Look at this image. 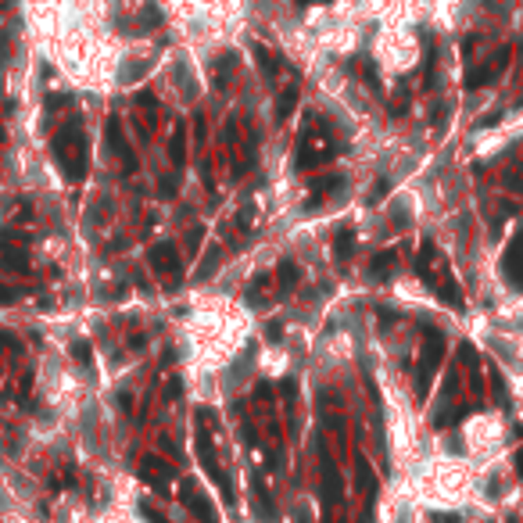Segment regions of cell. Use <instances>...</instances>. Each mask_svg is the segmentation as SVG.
<instances>
[{"instance_id":"obj_1","label":"cell","mask_w":523,"mask_h":523,"mask_svg":"<svg viewBox=\"0 0 523 523\" xmlns=\"http://www.w3.org/2000/svg\"><path fill=\"white\" fill-rule=\"evenodd\" d=\"M416 276H420L448 308L463 312V290H459L455 276L448 273V262H445L441 251L434 247V240H423V244H420V255H416Z\"/></svg>"},{"instance_id":"obj_2","label":"cell","mask_w":523,"mask_h":523,"mask_svg":"<svg viewBox=\"0 0 523 523\" xmlns=\"http://www.w3.org/2000/svg\"><path fill=\"white\" fill-rule=\"evenodd\" d=\"M54 158L61 165V172H65L69 183H82V176H87L90 169V154H87V133H82L79 118H69L61 130L54 133Z\"/></svg>"},{"instance_id":"obj_3","label":"cell","mask_w":523,"mask_h":523,"mask_svg":"<svg viewBox=\"0 0 523 523\" xmlns=\"http://www.w3.org/2000/svg\"><path fill=\"white\" fill-rule=\"evenodd\" d=\"M333 154H337V143H333L330 130L319 118H308V125L298 136V148H294V169L308 172V169H316V165H326Z\"/></svg>"},{"instance_id":"obj_4","label":"cell","mask_w":523,"mask_h":523,"mask_svg":"<svg viewBox=\"0 0 523 523\" xmlns=\"http://www.w3.org/2000/svg\"><path fill=\"white\" fill-rule=\"evenodd\" d=\"M441 359H445V333L427 326L423 330V348H420V362H416V373H412V384H416V398H427L430 394V384H434V373L441 369Z\"/></svg>"},{"instance_id":"obj_5","label":"cell","mask_w":523,"mask_h":523,"mask_svg":"<svg viewBox=\"0 0 523 523\" xmlns=\"http://www.w3.org/2000/svg\"><path fill=\"white\" fill-rule=\"evenodd\" d=\"M197 459H201L204 473L215 480V488H219L222 502H226V506H233V484H229V477H226V470H222V463H219L215 445H212V434H208V427H204L201 416H197Z\"/></svg>"},{"instance_id":"obj_6","label":"cell","mask_w":523,"mask_h":523,"mask_svg":"<svg viewBox=\"0 0 523 523\" xmlns=\"http://www.w3.org/2000/svg\"><path fill=\"white\" fill-rule=\"evenodd\" d=\"M179 502H183V506L190 509L201 523H219V513H215V506H212V498L201 491V484H197L194 477H183V484H179Z\"/></svg>"},{"instance_id":"obj_7","label":"cell","mask_w":523,"mask_h":523,"mask_svg":"<svg viewBox=\"0 0 523 523\" xmlns=\"http://www.w3.org/2000/svg\"><path fill=\"white\" fill-rule=\"evenodd\" d=\"M148 262L161 280H179V273H183V258H179V251L172 244H154L148 251Z\"/></svg>"},{"instance_id":"obj_8","label":"cell","mask_w":523,"mask_h":523,"mask_svg":"<svg viewBox=\"0 0 523 523\" xmlns=\"http://www.w3.org/2000/svg\"><path fill=\"white\" fill-rule=\"evenodd\" d=\"M104 140H108V151L122 161V172H136V154L130 148V140L122 136L118 118H108V130H104Z\"/></svg>"},{"instance_id":"obj_9","label":"cell","mask_w":523,"mask_h":523,"mask_svg":"<svg viewBox=\"0 0 523 523\" xmlns=\"http://www.w3.org/2000/svg\"><path fill=\"white\" fill-rule=\"evenodd\" d=\"M509 57H513V51L506 47V51H498L488 65H480V69H473V72H466V90H480V87H488L491 79H498L502 72H506V65H509Z\"/></svg>"},{"instance_id":"obj_10","label":"cell","mask_w":523,"mask_h":523,"mask_svg":"<svg viewBox=\"0 0 523 523\" xmlns=\"http://www.w3.org/2000/svg\"><path fill=\"white\" fill-rule=\"evenodd\" d=\"M502 276H506L516 290H523V233L513 237L506 255H502Z\"/></svg>"},{"instance_id":"obj_11","label":"cell","mask_w":523,"mask_h":523,"mask_svg":"<svg viewBox=\"0 0 523 523\" xmlns=\"http://www.w3.org/2000/svg\"><path fill=\"white\" fill-rule=\"evenodd\" d=\"M140 477L148 480V484H154L158 491H165V488H169V480L176 477V470L165 463V459H158V455H143L140 459Z\"/></svg>"},{"instance_id":"obj_12","label":"cell","mask_w":523,"mask_h":523,"mask_svg":"<svg viewBox=\"0 0 523 523\" xmlns=\"http://www.w3.org/2000/svg\"><path fill=\"white\" fill-rule=\"evenodd\" d=\"M0 262H4L11 273H26L29 269V255H26V247L18 244L15 233H0Z\"/></svg>"},{"instance_id":"obj_13","label":"cell","mask_w":523,"mask_h":523,"mask_svg":"<svg viewBox=\"0 0 523 523\" xmlns=\"http://www.w3.org/2000/svg\"><path fill=\"white\" fill-rule=\"evenodd\" d=\"M341 176H330V179H316L312 183V194H308V201H305V212H316V208L323 204V201H330L333 194L341 190Z\"/></svg>"},{"instance_id":"obj_14","label":"cell","mask_w":523,"mask_h":523,"mask_svg":"<svg viewBox=\"0 0 523 523\" xmlns=\"http://www.w3.org/2000/svg\"><path fill=\"white\" fill-rule=\"evenodd\" d=\"M323 502L330 509L341 506V473L333 470V463H323Z\"/></svg>"},{"instance_id":"obj_15","label":"cell","mask_w":523,"mask_h":523,"mask_svg":"<svg viewBox=\"0 0 523 523\" xmlns=\"http://www.w3.org/2000/svg\"><path fill=\"white\" fill-rule=\"evenodd\" d=\"M355 255V229L351 226H341L337 233H333V258L341 265H348V258Z\"/></svg>"},{"instance_id":"obj_16","label":"cell","mask_w":523,"mask_h":523,"mask_svg":"<svg viewBox=\"0 0 523 523\" xmlns=\"http://www.w3.org/2000/svg\"><path fill=\"white\" fill-rule=\"evenodd\" d=\"M459 355H463V362L470 366V391L480 394V359H477V348L463 344V348H459Z\"/></svg>"},{"instance_id":"obj_17","label":"cell","mask_w":523,"mask_h":523,"mask_svg":"<svg viewBox=\"0 0 523 523\" xmlns=\"http://www.w3.org/2000/svg\"><path fill=\"white\" fill-rule=\"evenodd\" d=\"M294 104H298V82H290V87L280 94V100H276V122H287L290 112H294Z\"/></svg>"},{"instance_id":"obj_18","label":"cell","mask_w":523,"mask_h":523,"mask_svg":"<svg viewBox=\"0 0 523 523\" xmlns=\"http://www.w3.org/2000/svg\"><path fill=\"white\" fill-rule=\"evenodd\" d=\"M276 280H280V294H290V290L298 287V280H301L298 265H294V262H280V273H276Z\"/></svg>"},{"instance_id":"obj_19","label":"cell","mask_w":523,"mask_h":523,"mask_svg":"<svg viewBox=\"0 0 523 523\" xmlns=\"http://www.w3.org/2000/svg\"><path fill=\"white\" fill-rule=\"evenodd\" d=\"M273 287V280H269V273H258L255 280L247 283V290H244V298H247V305H262V294Z\"/></svg>"},{"instance_id":"obj_20","label":"cell","mask_w":523,"mask_h":523,"mask_svg":"<svg viewBox=\"0 0 523 523\" xmlns=\"http://www.w3.org/2000/svg\"><path fill=\"white\" fill-rule=\"evenodd\" d=\"M169 158H172V165L179 169V165L186 161V130L183 125H176L172 130V143H169Z\"/></svg>"},{"instance_id":"obj_21","label":"cell","mask_w":523,"mask_h":523,"mask_svg":"<svg viewBox=\"0 0 523 523\" xmlns=\"http://www.w3.org/2000/svg\"><path fill=\"white\" fill-rule=\"evenodd\" d=\"M394 262H398V251H384V255H376V258H373V276H376V280L391 276Z\"/></svg>"},{"instance_id":"obj_22","label":"cell","mask_w":523,"mask_h":523,"mask_svg":"<svg viewBox=\"0 0 523 523\" xmlns=\"http://www.w3.org/2000/svg\"><path fill=\"white\" fill-rule=\"evenodd\" d=\"M72 355H76L79 366H90V344H87V341H76V344H72Z\"/></svg>"},{"instance_id":"obj_23","label":"cell","mask_w":523,"mask_h":523,"mask_svg":"<svg viewBox=\"0 0 523 523\" xmlns=\"http://www.w3.org/2000/svg\"><path fill=\"white\" fill-rule=\"evenodd\" d=\"M140 516H143V520H151V523H169V520H165L154 506H148V502H140Z\"/></svg>"},{"instance_id":"obj_24","label":"cell","mask_w":523,"mask_h":523,"mask_svg":"<svg viewBox=\"0 0 523 523\" xmlns=\"http://www.w3.org/2000/svg\"><path fill=\"white\" fill-rule=\"evenodd\" d=\"M15 298H18V294H15V290H11V287H4V283H0V305H11Z\"/></svg>"},{"instance_id":"obj_25","label":"cell","mask_w":523,"mask_h":523,"mask_svg":"<svg viewBox=\"0 0 523 523\" xmlns=\"http://www.w3.org/2000/svg\"><path fill=\"white\" fill-rule=\"evenodd\" d=\"M265 337H269V341H280V337H283V330H280V323H273V326H269V330H265Z\"/></svg>"},{"instance_id":"obj_26","label":"cell","mask_w":523,"mask_h":523,"mask_svg":"<svg viewBox=\"0 0 523 523\" xmlns=\"http://www.w3.org/2000/svg\"><path fill=\"white\" fill-rule=\"evenodd\" d=\"M513 463H516V473H520V477H523V445H520V448H516V459H513Z\"/></svg>"}]
</instances>
